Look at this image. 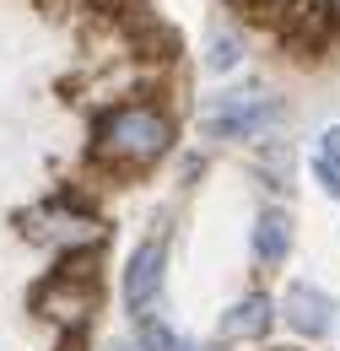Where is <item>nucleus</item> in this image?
Returning a JSON list of instances; mask_svg holds the SVG:
<instances>
[{
	"instance_id": "nucleus-1",
	"label": "nucleus",
	"mask_w": 340,
	"mask_h": 351,
	"mask_svg": "<svg viewBox=\"0 0 340 351\" xmlns=\"http://www.w3.org/2000/svg\"><path fill=\"white\" fill-rule=\"evenodd\" d=\"M173 146V119L151 103H125L97 125V157L108 168H151Z\"/></svg>"
},
{
	"instance_id": "nucleus-2",
	"label": "nucleus",
	"mask_w": 340,
	"mask_h": 351,
	"mask_svg": "<svg viewBox=\"0 0 340 351\" xmlns=\"http://www.w3.org/2000/svg\"><path fill=\"white\" fill-rule=\"evenodd\" d=\"M22 232L38 243V249H92L108 238V227L92 217L86 206H76L71 195H54V200H38L27 217H22Z\"/></svg>"
},
{
	"instance_id": "nucleus-3",
	"label": "nucleus",
	"mask_w": 340,
	"mask_h": 351,
	"mask_svg": "<svg viewBox=\"0 0 340 351\" xmlns=\"http://www.w3.org/2000/svg\"><path fill=\"white\" fill-rule=\"evenodd\" d=\"M276 97L265 92H216L200 114V130L206 135H221V141H238V135H259L276 125Z\"/></svg>"
},
{
	"instance_id": "nucleus-4",
	"label": "nucleus",
	"mask_w": 340,
	"mask_h": 351,
	"mask_svg": "<svg viewBox=\"0 0 340 351\" xmlns=\"http://www.w3.org/2000/svg\"><path fill=\"white\" fill-rule=\"evenodd\" d=\"M33 308L43 319H54L60 330H82L92 319V308H97V281L92 276H71V270H54L49 281H38Z\"/></svg>"
},
{
	"instance_id": "nucleus-5",
	"label": "nucleus",
	"mask_w": 340,
	"mask_h": 351,
	"mask_svg": "<svg viewBox=\"0 0 340 351\" xmlns=\"http://www.w3.org/2000/svg\"><path fill=\"white\" fill-rule=\"evenodd\" d=\"M162 276H168V249H162V238H146L125 265V281H119V298L135 319H146V308L157 303V292H162Z\"/></svg>"
},
{
	"instance_id": "nucleus-6",
	"label": "nucleus",
	"mask_w": 340,
	"mask_h": 351,
	"mask_svg": "<svg viewBox=\"0 0 340 351\" xmlns=\"http://www.w3.org/2000/svg\"><path fill=\"white\" fill-rule=\"evenodd\" d=\"M281 313H287V330H298L302 341H324L330 324H335V303H330L319 287H308V281H292V287H287Z\"/></svg>"
},
{
	"instance_id": "nucleus-7",
	"label": "nucleus",
	"mask_w": 340,
	"mask_h": 351,
	"mask_svg": "<svg viewBox=\"0 0 340 351\" xmlns=\"http://www.w3.org/2000/svg\"><path fill=\"white\" fill-rule=\"evenodd\" d=\"M249 249H254V260L265 270H276V265H287L292 254V217L287 211H265L254 221V232H249Z\"/></svg>"
},
{
	"instance_id": "nucleus-8",
	"label": "nucleus",
	"mask_w": 340,
	"mask_h": 351,
	"mask_svg": "<svg viewBox=\"0 0 340 351\" xmlns=\"http://www.w3.org/2000/svg\"><path fill=\"white\" fill-rule=\"evenodd\" d=\"M270 324H276V308H270L265 292L238 298V303L227 308V319H221V330H227L232 341H265V335H270Z\"/></svg>"
},
{
	"instance_id": "nucleus-9",
	"label": "nucleus",
	"mask_w": 340,
	"mask_h": 351,
	"mask_svg": "<svg viewBox=\"0 0 340 351\" xmlns=\"http://www.w3.org/2000/svg\"><path fill=\"white\" fill-rule=\"evenodd\" d=\"M141 351H211V346H195V341H184V335L168 330V324L141 319Z\"/></svg>"
},
{
	"instance_id": "nucleus-10",
	"label": "nucleus",
	"mask_w": 340,
	"mask_h": 351,
	"mask_svg": "<svg viewBox=\"0 0 340 351\" xmlns=\"http://www.w3.org/2000/svg\"><path fill=\"white\" fill-rule=\"evenodd\" d=\"M238 60H243V49H238V38H232V33H211V38H206V71H216V76H221V71H232Z\"/></svg>"
},
{
	"instance_id": "nucleus-11",
	"label": "nucleus",
	"mask_w": 340,
	"mask_h": 351,
	"mask_svg": "<svg viewBox=\"0 0 340 351\" xmlns=\"http://www.w3.org/2000/svg\"><path fill=\"white\" fill-rule=\"evenodd\" d=\"M319 168H340V130H324L319 135V157H313Z\"/></svg>"
},
{
	"instance_id": "nucleus-12",
	"label": "nucleus",
	"mask_w": 340,
	"mask_h": 351,
	"mask_svg": "<svg viewBox=\"0 0 340 351\" xmlns=\"http://www.w3.org/2000/svg\"><path fill=\"white\" fill-rule=\"evenodd\" d=\"M313 168H319V162H313ZM319 184H324V195L340 206V168H319Z\"/></svg>"
},
{
	"instance_id": "nucleus-13",
	"label": "nucleus",
	"mask_w": 340,
	"mask_h": 351,
	"mask_svg": "<svg viewBox=\"0 0 340 351\" xmlns=\"http://www.w3.org/2000/svg\"><path fill=\"white\" fill-rule=\"evenodd\" d=\"M324 5H330V11H340V0H324Z\"/></svg>"
},
{
	"instance_id": "nucleus-14",
	"label": "nucleus",
	"mask_w": 340,
	"mask_h": 351,
	"mask_svg": "<svg viewBox=\"0 0 340 351\" xmlns=\"http://www.w3.org/2000/svg\"><path fill=\"white\" fill-rule=\"evenodd\" d=\"M114 351H135V346H114Z\"/></svg>"
}]
</instances>
